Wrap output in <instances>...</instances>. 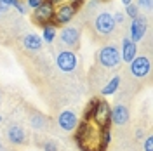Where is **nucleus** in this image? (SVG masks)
Segmentation results:
<instances>
[{"instance_id":"nucleus-1","label":"nucleus","mask_w":153,"mask_h":151,"mask_svg":"<svg viewBox=\"0 0 153 151\" xmlns=\"http://www.w3.org/2000/svg\"><path fill=\"white\" fill-rule=\"evenodd\" d=\"M75 130L76 142L82 151H105L111 139L110 127L101 129L91 120H84L82 123H78Z\"/></svg>"},{"instance_id":"nucleus-2","label":"nucleus","mask_w":153,"mask_h":151,"mask_svg":"<svg viewBox=\"0 0 153 151\" xmlns=\"http://www.w3.org/2000/svg\"><path fill=\"white\" fill-rule=\"evenodd\" d=\"M97 63L106 70H113L122 63V57H120V50L115 47V45H105L97 50Z\"/></svg>"},{"instance_id":"nucleus-3","label":"nucleus","mask_w":153,"mask_h":151,"mask_svg":"<svg viewBox=\"0 0 153 151\" xmlns=\"http://www.w3.org/2000/svg\"><path fill=\"white\" fill-rule=\"evenodd\" d=\"M54 10H56V7L49 0H44L37 9L31 12V21L35 24H38L40 28L49 24V23H54Z\"/></svg>"},{"instance_id":"nucleus-4","label":"nucleus","mask_w":153,"mask_h":151,"mask_svg":"<svg viewBox=\"0 0 153 151\" xmlns=\"http://www.w3.org/2000/svg\"><path fill=\"white\" fill-rule=\"evenodd\" d=\"M56 66L59 71L63 73H73L78 66V57H76L75 50H59L56 56Z\"/></svg>"},{"instance_id":"nucleus-5","label":"nucleus","mask_w":153,"mask_h":151,"mask_svg":"<svg viewBox=\"0 0 153 151\" xmlns=\"http://www.w3.org/2000/svg\"><path fill=\"white\" fill-rule=\"evenodd\" d=\"M92 28L96 30V33H97V35H111V33L115 31V28H117L111 12H106V10L99 12V14L94 18Z\"/></svg>"},{"instance_id":"nucleus-6","label":"nucleus","mask_w":153,"mask_h":151,"mask_svg":"<svg viewBox=\"0 0 153 151\" xmlns=\"http://www.w3.org/2000/svg\"><path fill=\"white\" fill-rule=\"evenodd\" d=\"M76 7L75 5H71V4H61V5H57L56 10H54V24H59V26H65L68 23H71V19L76 16Z\"/></svg>"},{"instance_id":"nucleus-7","label":"nucleus","mask_w":153,"mask_h":151,"mask_svg":"<svg viewBox=\"0 0 153 151\" xmlns=\"http://www.w3.org/2000/svg\"><path fill=\"white\" fill-rule=\"evenodd\" d=\"M59 40H61V44L65 47L73 50V49L80 45V30L76 26H65L59 31Z\"/></svg>"},{"instance_id":"nucleus-8","label":"nucleus","mask_w":153,"mask_h":151,"mask_svg":"<svg viewBox=\"0 0 153 151\" xmlns=\"http://www.w3.org/2000/svg\"><path fill=\"white\" fill-rule=\"evenodd\" d=\"M129 70L136 78H144L152 70V61L148 56H136L129 63Z\"/></svg>"},{"instance_id":"nucleus-9","label":"nucleus","mask_w":153,"mask_h":151,"mask_svg":"<svg viewBox=\"0 0 153 151\" xmlns=\"http://www.w3.org/2000/svg\"><path fill=\"white\" fill-rule=\"evenodd\" d=\"M78 116L73 110H63L57 116V127L65 132H73L78 127Z\"/></svg>"},{"instance_id":"nucleus-10","label":"nucleus","mask_w":153,"mask_h":151,"mask_svg":"<svg viewBox=\"0 0 153 151\" xmlns=\"http://www.w3.org/2000/svg\"><path fill=\"white\" fill-rule=\"evenodd\" d=\"M146 31H148V21L143 16H139V18L132 19V23L129 26V38L132 40L134 44H137V42H141L144 38Z\"/></svg>"},{"instance_id":"nucleus-11","label":"nucleus","mask_w":153,"mask_h":151,"mask_svg":"<svg viewBox=\"0 0 153 151\" xmlns=\"http://www.w3.org/2000/svg\"><path fill=\"white\" fill-rule=\"evenodd\" d=\"M129 118H131V113H129V108L125 104H117V106L111 108V115H110V122L111 123L122 127V125L129 122Z\"/></svg>"},{"instance_id":"nucleus-12","label":"nucleus","mask_w":153,"mask_h":151,"mask_svg":"<svg viewBox=\"0 0 153 151\" xmlns=\"http://www.w3.org/2000/svg\"><path fill=\"white\" fill-rule=\"evenodd\" d=\"M137 56V45L134 44L129 37L122 38V49H120V57L124 63H131L134 57Z\"/></svg>"},{"instance_id":"nucleus-13","label":"nucleus","mask_w":153,"mask_h":151,"mask_svg":"<svg viewBox=\"0 0 153 151\" xmlns=\"http://www.w3.org/2000/svg\"><path fill=\"white\" fill-rule=\"evenodd\" d=\"M26 137H28V134H26V130L19 123H12L9 129H7V139L12 144H25L26 142Z\"/></svg>"},{"instance_id":"nucleus-14","label":"nucleus","mask_w":153,"mask_h":151,"mask_svg":"<svg viewBox=\"0 0 153 151\" xmlns=\"http://www.w3.org/2000/svg\"><path fill=\"white\" fill-rule=\"evenodd\" d=\"M21 42H23V47L26 49V50H31V52L40 50V49H42V45H44L42 37H40V35H37V33H26L25 37L21 38Z\"/></svg>"},{"instance_id":"nucleus-15","label":"nucleus","mask_w":153,"mask_h":151,"mask_svg":"<svg viewBox=\"0 0 153 151\" xmlns=\"http://www.w3.org/2000/svg\"><path fill=\"white\" fill-rule=\"evenodd\" d=\"M57 37V28L54 23H49L45 26H42V42L45 44H52Z\"/></svg>"},{"instance_id":"nucleus-16","label":"nucleus","mask_w":153,"mask_h":151,"mask_svg":"<svg viewBox=\"0 0 153 151\" xmlns=\"http://www.w3.org/2000/svg\"><path fill=\"white\" fill-rule=\"evenodd\" d=\"M118 87H120V76L115 75L113 78H110L108 84L101 89V95H113L115 92L118 90Z\"/></svg>"},{"instance_id":"nucleus-17","label":"nucleus","mask_w":153,"mask_h":151,"mask_svg":"<svg viewBox=\"0 0 153 151\" xmlns=\"http://www.w3.org/2000/svg\"><path fill=\"white\" fill-rule=\"evenodd\" d=\"M127 18H131V19H136V18H139L141 16V10H139V7L136 5V4H129V5H125V12H124Z\"/></svg>"},{"instance_id":"nucleus-18","label":"nucleus","mask_w":153,"mask_h":151,"mask_svg":"<svg viewBox=\"0 0 153 151\" xmlns=\"http://www.w3.org/2000/svg\"><path fill=\"white\" fill-rule=\"evenodd\" d=\"M30 125L31 127H35V129H44L45 127V116H42V115H31V118H30Z\"/></svg>"},{"instance_id":"nucleus-19","label":"nucleus","mask_w":153,"mask_h":151,"mask_svg":"<svg viewBox=\"0 0 153 151\" xmlns=\"http://www.w3.org/2000/svg\"><path fill=\"white\" fill-rule=\"evenodd\" d=\"M134 4L139 7V10L152 12V9H153V0H134Z\"/></svg>"},{"instance_id":"nucleus-20","label":"nucleus","mask_w":153,"mask_h":151,"mask_svg":"<svg viewBox=\"0 0 153 151\" xmlns=\"http://www.w3.org/2000/svg\"><path fill=\"white\" fill-rule=\"evenodd\" d=\"M42 148H44V151H59V150H57V142L52 141V139L45 141L44 144H42Z\"/></svg>"},{"instance_id":"nucleus-21","label":"nucleus","mask_w":153,"mask_h":151,"mask_svg":"<svg viewBox=\"0 0 153 151\" xmlns=\"http://www.w3.org/2000/svg\"><path fill=\"white\" fill-rule=\"evenodd\" d=\"M111 16H113L115 24H122V23L125 21V14H124V12H113Z\"/></svg>"},{"instance_id":"nucleus-22","label":"nucleus","mask_w":153,"mask_h":151,"mask_svg":"<svg viewBox=\"0 0 153 151\" xmlns=\"http://www.w3.org/2000/svg\"><path fill=\"white\" fill-rule=\"evenodd\" d=\"M42 2H44V0H25L26 7H28V9H31V10H35V9L38 7V5L42 4Z\"/></svg>"},{"instance_id":"nucleus-23","label":"nucleus","mask_w":153,"mask_h":151,"mask_svg":"<svg viewBox=\"0 0 153 151\" xmlns=\"http://www.w3.org/2000/svg\"><path fill=\"white\" fill-rule=\"evenodd\" d=\"M14 9L18 10L19 14H26V10H28V7H26V4H25V2H21V0H19L18 4L14 5Z\"/></svg>"},{"instance_id":"nucleus-24","label":"nucleus","mask_w":153,"mask_h":151,"mask_svg":"<svg viewBox=\"0 0 153 151\" xmlns=\"http://www.w3.org/2000/svg\"><path fill=\"white\" fill-rule=\"evenodd\" d=\"M144 151H153V137L152 135H146V139H144Z\"/></svg>"},{"instance_id":"nucleus-25","label":"nucleus","mask_w":153,"mask_h":151,"mask_svg":"<svg viewBox=\"0 0 153 151\" xmlns=\"http://www.w3.org/2000/svg\"><path fill=\"white\" fill-rule=\"evenodd\" d=\"M19 0H0V5H5V7H14Z\"/></svg>"},{"instance_id":"nucleus-26","label":"nucleus","mask_w":153,"mask_h":151,"mask_svg":"<svg viewBox=\"0 0 153 151\" xmlns=\"http://www.w3.org/2000/svg\"><path fill=\"white\" fill-rule=\"evenodd\" d=\"M66 2H68V4H71V5H75L76 9H78V7H80V5H82L85 0H66Z\"/></svg>"},{"instance_id":"nucleus-27","label":"nucleus","mask_w":153,"mask_h":151,"mask_svg":"<svg viewBox=\"0 0 153 151\" xmlns=\"http://www.w3.org/2000/svg\"><path fill=\"white\" fill-rule=\"evenodd\" d=\"M49 2H51V4H52L54 7H57V5H61V4H65L66 0H49Z\"/></svg>"},{"instance_id":"nucleus-28","label":"nucleus","mask_w":153,"mask_h":151,"mask_svg":"<svg viewBox=\"0 0 153 151\" xmlns=\"http://www.w3.org/2000/svg\"><path fill=\"white\" fill-rule=\"evenodd\" d=\"M136 139H143V130H136Z\"/></svg>"},{"instance_id":"nucleus-29","label":"nucleus","mask_w":153,"mask_h":151,"mask_svg":"<svg viewBox=\"0 0 153 151\" xmlns=\"http://www.w3.org/2000/svg\"><path fill=\"white\" fill-rule=\"evenodd\" d=\"M134 0H122V4H124V5H129V4H132Z\"/></svg>"},{"instance_id":"nucleus-30","label":"nucleus","mask_w":153,"mask_h":151,"mask_svg":"<svg viewBox=\"0 0 153 151\" xmlns=\"http://www.w3.org/2000/svg\"><path fill=\"white\" fill-rule=\"evenodd\" d=\"M97 2H110V0H97Z\"/></svg>"},{"instance_id":"nucleus-31","label":"nucleus","mask_w":153,"mask_h":151,"mask_svg":"<svg viewBox=\"0 0 153 151\" xmlns=\"http://www.w3.org/2000/svg\"><path fill=\"white\" fill-rule=\"evenodd\" d=\"M0 101H2V92H0Z\"/></svg>"},{"instance_id":"nucleus-32","label":"nucleus","mask_w":153,"mask_h":151,"mask_svg":"<svg viewBox=\"0 0 153 151\" xmlns=\"http://www.w3.org/2000/svg\"><path fill=\"white\" fill-rule=\"evenodd\" d=\"M0 123H2V116H0Z\"/></svg>"},{"instance_id":"nucleus-33","label":"nucleus","mask_w":153,"mask_h":151,"mask_svg":"<svg viewBox=\"0 0 153 151\" xmlns=\"http://www.w3.org/2000/svg\"><path fill=\"white\" fill-rule=\"evenodd\" d=\"M0 16H2V12H0Z\"/></svg>"}]
</instances>
